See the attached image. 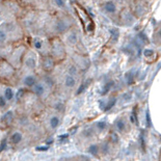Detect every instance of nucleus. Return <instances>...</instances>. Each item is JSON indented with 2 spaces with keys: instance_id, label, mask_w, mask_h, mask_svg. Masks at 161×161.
Segmentation results:
<instances>
[{
  "instance_id": "nucleus-24",
  "label": "nucleus",
  "mask_w": 161,
  "mask_h": 161,
  "mask_svg": "<svg viewBox=\"0 0 161 161\" xmlns=\"http://www.w3.org/2000/svg\"><path fill=\"white\" fill-rule=\"evenodd\" d=\"M111 85H112V82H109V83H107L106 85H105V87H104V90H103V95H104V94H106V93L108 92V90H110V87H111Z\"/></svg>"
},
{
  "instance_id": "nucleus-8",
  "label": "nucleus",
  "mask_w": 161,
  "mask_h": 161,
  "mask_svg": "<svg viewBox=\"0 0 161 161\" xmlns=\"http://www.w3.org/2000/svg\"><path fill=\"white\" fill-rule=\"evenodd\" d=\"M63 35H65V41L67 42V44H69L70 46L77 45V43L79 42V35H78V32L75 29L70 28L69 30L63 33Z\"/></svg>"
},
{
  "instance_id": "nucleus-16",
  "label": "nucleus",
  "mask_w": 161,
  "mask_h": 161,
  "mask_svg": "<svg viewBox=\"0 0 161 161\" xmlns=\"http://www.w3.org/2000/svg\"><path fill=\"white\" fill-rule=\"evenodd\" d=\"M59 123H60V120L57 115H52L49 120V125H50V128L51 129H55L58 127Z\"/></svg>"
},
{
  "instance_id": "nucleus-28",
  "label": "nucleus",
  "mask_w": 161,
  "mask_h": 161,
  "mask_svg": "<svg viewBox=\"0 0 161 161\" xmlns=\"http://www.w3.org/2000/svg\"><path fill=\"white\" fill-rule=\"evenodd\" d=\"M5 147H6V139H3V140H2V143H1V147H0V152H1Z\"/></svg>"
},
{
  "instance_id": "nucleus-32",
  "label": "nucleus",
  "mask_w": 161,
  "mask_h": 161,
  "mask_svg": "<svg viewBox=\"0 0 161 161\" xmlns=\"http://www.w3.org/2000/svg\"><path fill=\"white\" fill-rule=\"evenodd\" d=\"M159 37H161V28H160V30H159Z\"/></svg>"
},
{
  "instance_id": "nucleus-14",
  "label": "nucleus",
  "mask_w": 161,
  "mask_h": 161,
  "mask_svg": "<svg viewBox=\"0 0 161 161\" xmlns=\"http://www.w3.org/2000/svg\"><path fill=\"white\" fill-rule=\"evenodd\" d=\"M51 3L57 10H65L67 8V1L65 0H51Z\"/></svg>"
},
{
  "instance_id": "nucleus-17",
  "label": "nucleus",
  "mask_w": 161,
  "mask_h": 161,
  "mask_svg": "<svg viewBox=\"0 0 161 161\" xmlns=\"http://www.w3.org/2000/svg\"><path fill=\"white\" fill-rule=\"evenodd\" d=\"M78 72H79V68L76 65H70L69 67L67 68V73L71 74V75L75 76V77H77Z\"/></svg>"
},
{
  "instance_id": "nucleus-25",
  "label": "nucleus",
  "mask_w": 161,
  "mask_h": 161,
  "mask_svg": "<svg viewBox=\"0 0 161 161\" xmlns=\"http://www.w3.org/2000/svg\"><path fill=\"white\" fill-rule=\"evenodd\" d=\"M146 118H147V126L150 127V126H151V118H150L149 111L147 112V115H146Z\"/></svg>"
},
{
  "instance_id": "nucleus-20",
  "label": "nucleus",
  "mask_w": 161,
  "mask_h": 161,
  "mask_svg": "<svg viewBox=\"0 0 161 161\" xmlns=\"http://www.w3.org/2000/svg\"><path fill=\"white\" fill-rule=\"evenodd\" d=\"M96 127L98 128L99 131H103V130H105V129H106L107 124H106V122H105V121H99V122H97Z\"/></svg>"
},
{
  "instance_id": "nucleus-3",
  "label": "nucleus",
  "mask_w": 161,
  "mask_h": 161,
  "mask_svg": "<svg viewBox=\"0 0 161 161\" xmlns=\"http://www.w3.org/2000/svg\"><path fill=\"white\" fill-rule=\"evenodd\" d=\"M26 48L24 46H20V47H17L8 54L7 59L6 60L10 63L12 65H14L15 68H20L22 65V60L24 54L26 52Z\"/></svg>"
},
{
  "instance_id": "nucleus-29",
  "label": "nucleus",
  "mask_w": 161,
  "mask_h": 161,
  "mask_svg": "<svg viewBox=\"0 0 161 161\" xmlns=\"http://www.w3.org/2000/svg\"><path fill=\"white\" fill-rule=\"evenodd\" d=\"M48 147H37V151H47Z\"/></svg>"
},
{
  "instance_id": "nucleus-27",
  "label": "nucleus",
  "mask_w": 161,
  "mask_h": 161,
  "mask_svg": "<svg viewBox=\"0 0 161 161\" xmlns=\"http://www.w3.org/2000/svg\"><path fill=\"white\" fill-rule=\"evenodd\" d=\"M140 143H141V148H143V150L145 151V150H146V147H145V139H143V135L140 136Z\"/></svg>"
},
{
  "instance_id": "nucleus-12",
  "label": "nucleus",
  "mask_w": 161,
  "mask_h": 161,
  "mask_svg": "<svg viewBox=\"0 0 161 161\" xmlns=\"http://www.w3.org/2000/svg\"><path fill=\"white\" fill-rule=\"evenodd\" d=\"M103 7H104L105 12H106L107 14H110V15L115 14L116 10H118L116 3L114 1H112V0H107V1L104 3V5H103Z\"/></svg>"
},
{
  "instance_id": "nucleus-21",
  "label": "nucleus",
  "mask_w": 161,
  "mask_h": 161,
  "mask_svg": "<svg viewBox=\"0 0 161 161\" xmlns=\"http://www.w3.org/2000/svg\"><path fill=\"white\" fill-rule=\"evenodd\" d=\"M7 102L8 101L5 99V97L3 96V94H0V108H4L7 105Z\"/></svg>"
},
{
  "instance_id": "nucleus-4",
  "label": "nucleus",
  "mask_w": 161,
  "mask_h": 161,
  "mask_svg": "<svg viewBox=\"0 0 161 161\" xmlns=\"http://www.w3.org/2000/svg\"><path fill=\"white\" fill-rule=\"evenodd\" d=\"M51 42V50H50V55L55 59V60H61L65 55V50L63 43L58 39H54Z\"/></svg>"
},
{
  "instance_id": "nucleus-2",
  "label": "nucleus",
  "mask_w": 161,
  "mask_h": 161,
  "mask_svg": "<svg viewBox=\"0 0 161 161\" xmlns=\"http://www.w3.org/2000/svg\"><path fill=\"white\" fill-rule=\"evenodd\" d=\"M39 65V58H37V52L35 50L27 49L24 54L22 60V65L26 70H29V72H32L33 70L37 69Z\"/></svg>"
},
{
  "instance_id": "nucleus-5",
  "label": "nucleus",
  "mask_w": 161,
  "mask_h": 161,
  "mask_svg": "<svg viewBox=\"0 0 161 161\" xmlns=\"http://www.w3.org/2000/svg\"><path fill=\"white\" fill-rule=\"evenodd\" d=\"M71 28V21L68 18H58L54 21L53 29L57 33H65Z\"/></svg>"
},
{
  "instance_id": "nucleus-23",
  "label": "nucleus",
  "mask_w": 161,
  "mask_h": 161,
  "mask_svg": "<svg viewBox=\"0 0 161 161\" xmlns=\"http://www.w3.org/2000/svg\"><path fill=\"white\" fill-rule=\"evenodd\" d=\"M114 103H115V100H110L109 102H108V104L104 107V111H107V110H109L111 107H113Z\"/></svg>"
},
{
  "instance_id": "nucleus-31",
  "label": "nucleus",
  "mask_w": 161,
  "mask_h": 161,
  "mask_svg": "<svg viewBox=\"0 0 161 161\" xmlns=\"http://www.w3.org/2000/svg\"><path fill=\"white\" fill-rule=\"evenodd\" d=\"M130 120H131V122H132V123H135V122H136V121H135V116L133 115V114L130 116Z\"/></svg>"
},
{
  "instance_id": "nucleus-30",
  "label": "nucleus",
  "mask_w": 161,
  "mask_h": 161,
  "mask_svg": "<svg viewBox=\"0 0 161 161\" xmlns=\"http://www.w3.org/2000/svg\"><path fill=\"white\" fill-rule=\"evenodd\" d=\"M68 136H69L68 134H62V135H60V136H59V138H60V139H65V138H67Z\"/></svg>"
},
{
  "instance_id": "nucleus-19",
  "label": "nucleus",
  "mask_w": 161,
  "mask_h": 161,
  "mask_svg": "<svg viewBox=\"0 0 161 161\" xmlns=\"http://www.w3.org/2000/svg\"><path fill=\"white\" fill-rule=\"evenodd\" d=\"M88 153L92 154V155L94 156H97L99 153V147L97 145H90V147H88Z\"/></svg>"
},
{
  "instance_id": "nucleus-26",
  "label": "nucleus",
  "mask_w": 161,
  "mask_h": 161,
  "mask_svg": "<svg viewBox=\"0 0 161 161\" xmlns=\"http://www.w3.org/2000/svg\"><path fill=\"white\" fill-rule=\"evenodd\" d=\"M85 90V84H83V85H81L79 87V90H77V95H79V94H81L82 92H83V90Z\"/></svg>"
},
{
  "instance_id": "nucleus-7",
  "label": "nucleus",
  "mask_w": 161,
  "mask_h": 161,
  "mask_svg": "<svg viewBox=\"0 0 161 161\" xmlns=\"http://www.w3.org/2000/svg\"><path fill=\"white\" fill-rule=\"evenodd\" d=\"M21 82H22V85L25 86V87L32 88L33 85L37 82V77L35 73H32V72H28V73H26L22 77Z\"/></svg>"
},
{
  "instance_id": "nucleus-11",
  "label": "nucleus",
  "mask_w": 161,
  "mask_h": 161,
  "mask_svg": "<svg viewBox=\"0 0 161 161\" xmlns=\"http://www.w3.org/2000/svg\"><path fill=\"white\" fill-rule=\"evenodd\" d=\"M77 83V79H76L75 76L71 75V74L67 73L63 77V85L65 88H73L76 86Z\"/></svg>"
},
{
  "instance_id": "nucleus-13",
  "label": "nucleus",
  "mask_w": 161,
  "mask_h": 161,
  "mask_svg": "<svg viewBox=\"0 0 161 161\" xmlns=\"http://www.w3.org/2000/svg\"><path fill=\"white\" fill-rule=\"evenodd\" d=\"M3 96L5 97V99L7 101H12L15 97V93L10 86H5L3 90Z\"/></svg>"
},
{
  "instance_id": "nucleus-15",
  "label": "nucleus",
  "mask_w": 161,
  "mask_h": 161,
  "mask_svg": "<svg viewBox=\"0 0 161 161\" xmlns=\"http://www.w3.org/2000/svg\"><path fill=\"white\" fill-rule=\"evenodd\" d=\"M22 138H23L22 133L19 132V131L14 132L12 134V136H10V140H12V143H15V145H18V143H20L21 140H22Z\"/></svg>"
},
{
  "instance_id": "nucleus-18",
  "label": "nucleus",
  "mask_w": 161,
  "mask_h": 161,
  "mask_svg": "<svg viewBox=\"0 0 161 161\" xmlns=\"http://www.w3.org/2000/svg\"><path fill=\"white\" fill-rule=\"evenodd\" d=\"M115 128L116 130L120 131V132H123V131L126 130V123H125V121L123 120V118H120V120L116 121Z\"/></svg>"
},
{
  "instance_id": "nucleus-1",
  "label": "nucleus",
  "mask_w": 161,
  "mask_h": 161,
  "mask_svg": "<svg viewBox=\"0 0 161 161\" xmlns=\"http://www.w3.org/2000/svg\"><path fill=\"white\" fill-rule=\"evenodd\" d=\"M31 45L35 52L40 53L42 56L45 55H50V50H51V42L46 40L45 37H33L31 40Z\"/></svg>"
},
{
  "instance_id": "nucleus-10",
  "label": "nucleus",
  "mask_w": 161,
  "mask_h": 161,
  "mask_svg": "<svg viewBox=\"0 0 161 161\" xmlns=\"http://www.w3.org/2000/svg\"><path fill=\"white\" fill-rule=\"evenodd\" d=\"M49 86L46 84L45 81H37V83L33 85V87L31 88L33 92V94L37 97H43L46 94V90Z\"/></svg>"
},
{
  "instance_id": "nucleus-6",
  "label": "nucleus",
  "mask_w": 161,
  "mask_h": 161,
  "mask_svg": "<svg viewBox=\"0 0 161 161\" xmlns=\"http://www.w3.org/2000/svg\"><path fill=\"white\" fill-rule=\"evenodd\" d=\"M15 67L5 59H0V77L10 78L14 75Z\"/></svg>"
},
{
  "instance_id": "nucleus-9",
  "label": "nucleus",
  "mask_w": 161,
  "mask_h": 161,
  "mask_svg": "<svg viewBox=\"0 0 161 161\" xmlns=\"http://www.w3.org/2000/svg\"><path fill=\"white\" fill-rule=\"evenodd\" d=\"M55 59L51 55H45V56H42V59H41V65L43 68V70L45 71L49 72V71H52L55 67Z\"/></svg>"
},
{
  "instance_id": "nucleus-22",
  "label": "nucleus",
  "mask_w": 161,
  "mask_h": 161,
  "mask_svg": "<svg viewBox=\"0 0 161 161\" xmlns=\"http://www.w3.org/2000/svg\"><path fill=\"white\" fill-rule=\"evenodd\" d=\"M2 120H3V121H6V122H7V123H10V121L12 120V111L6 112V113L3 115V118H2Z\"/></svg>"
}]
</instances>
